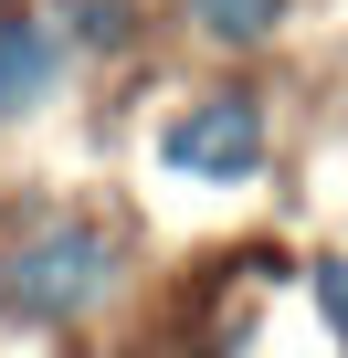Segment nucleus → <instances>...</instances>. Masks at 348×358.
Masks as SVG:
<instances>
[{"label": "nucleus", "mask_w": 348, "mask_h": 358, "mask_svg": "<svg viewBox=\"0 0 348 358\" xmlns=\"http://www.w3.org/2000/svg\"><path fill=\"white\" fill-rule=\"evenodd\" d=\"M106 295H116V243L95 222H43L0 253V316H22V327H74Z\"/></svg>", "instance_id": "f257e3e1"}, {"label": "nucleus", "mask_w": 348, "mask_h": 358, "mask_svg": "<svg viewBox=\"0 0 348 358\" xmlns=\"http://www.w3.org/2000/svg\"><path fill=\"white\" fill-rule=\"evenodd\" d=\"M169 169H190V179H253L264 169V106L253 95H201L180 127H169Z\"/></svg>", "instance_id": "f03ea898"}, {"label": "nucleus", "mask_w": 348, "mask_h": 358, "mask_svg": "<svg viewBox=\"0 0 348 358\" xmlns=\"http://www.w3.org/2000/svg\"><path fill=\"white\" fill-rule=\"evenodd\" d=\"M64 74V32L43 11H0V116H32Z\"/></svg>", "instance_id": "7ed1b4c3"}, {"label": "nucleus", "mask_w": 348, "mask_h": 358, "mask_svg": "<svg viewBox=\"0 0 348 358\" xmlns=\"http://www.w3.org/2000/svg\"><path fill=\"white\" fill-rule=\"evenodd\" d=\"M190 22L211 43H274L285 32V0H190Z\"/></svg>", "instance_id": "20e7f679"}, {"label": "nucleus", "mask_w": 348, "mask_h": 358, "mask_svg": "<svg viewBox=\"0 0 348 358\" xmlns=\"http://www.w3.org/2000/svg\"><path fill=\"white\" fill-rule=\"evenodd\" d=\"M74 32H85L95 53H106V43H127V0H85V22H74Z\"/></svg>", "instance_id": "39448f33"}, {"label": "nucleus", "mask_w": 348, "mask_h": 358, "mask_svg": "<svg viewBox=\"0 0 348 358\" xmlns=\"http://www.w3.org/2000/svg\"><path fill=\"white\" fill-rule=\"evenodd\" d=\"M316 306H327V327L348 337V253H337V264H316Z\"/></svg>", "instance_id": "423d86ee"}]
</instances>
